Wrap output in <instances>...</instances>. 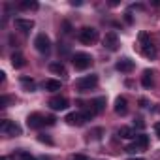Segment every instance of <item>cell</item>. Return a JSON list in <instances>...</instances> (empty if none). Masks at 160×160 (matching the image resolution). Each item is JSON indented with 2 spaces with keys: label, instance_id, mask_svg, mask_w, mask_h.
<instances>
[{
  "label": "cell",
  "instance_id": "1",
  "mask_svg": "<svg viewBox=\"0 0 160 160\" xmlns=\"http://www.w3.org/2000/svg\"><path fill=\"white\" fill-rule=\"evenodd\" d=\"M77 38H79V42H81V43L91 45V43H94V42L98 40V30L92 28V27H83L81 30H79Z\"/></svg>",
  "mask_w": 160,
  "mask_h": 160
},
{
  "label": "cell",
  "instance_id": "21",
  "mask_svg": "<svg viewBox=\"0 0 160 160\" xmlns=\"http://www.w3.org/2000/svg\"><path fill=\"white\" fill-rule=\"evenodd\" d=\"M21 85H23L25 91H28V92H34V91H36V83L32 81V79H28V77H21Z\"/></svg>",
  "mask_w": 160,
  "mask_h": 160
},
{
  "label": "cell",
  "instance_id": "23",
  "mask_svg": "<svg viewBox=\"0 0 160 160\" xmlns=\"http://www.w3.org/2000/svg\"><path fill=\"white\" fill-rule=\"evenodd\" d=\"M38 141L47 143V145H53V139H51V138H47V136H43V134H40V136H38Z\"/></svg>",
  "mask_w": 160,
  "mask_h": 160
},
{
  "label": "cell",
  "instance_id": "3",
  "mask_svg": "<svg viewBox=\"0 0 160 160\" xmlns=\"http://www.w3.org/2000/svg\"><path fill=\"white\" fill-rule=\"evenodd\" d=\"M75 85H77V89L81 91V92H87V91H91V89H94V87L98 85V75H96V73L85 75V77L79 79V81H77Z\"/></svg>",
  "mask_w": 160,
  "mask_h": 160
},
{
  "label": "cell",
  "instance_id": "13",
  "mask_svg": "<svg viewBox=\"0 0 160 160\" xmlns=\"http://www.w3.org/2000/svg\"><path fill=\"white\" fill-rule=\"evenodd\" d=\"M15 27L23 32H28L34 28V21L32 19H15Z\"/></svg>",
  "mask_w": 160,
  "mask_h": 160
},
{
  "label": "cell",
  "instance_id": "31",
  "mask_svg": "<svg viewBox=\"0 0 160 160\" xmlns=\"http://www.w3.org/2000/svg\"><path fill=\"white\" fill-rule=\"evenodd\" d=\"M139 104H141V108H145V106H147V100H145V98H141V100H139Z\"/></svg>",
  "mask_w": 160,
  "mask_h": 160
},
{
  "label": "cell",
  "instance_id": "11",
  "mask_svg": "<svg viewBox=\"0 0 160 160\" xmlns=\"http://www.w3.org/2000/svg\"><path fill=\"white\" fill-rule=\"evenodd\" d=\"M115 68H117L119 72H122V73H130V72L134 70V60H130V58H121V60L115 64Z\"/></svg>",
  "mask_w": 160,
  "mask_h": 160
},
{
  "label": "cell",
  "instance_id": "2",
  "mask_svg": "<svg viewBox=\"0 0 160 160\" xmlns=\"http://www.w3.org/2000/svg\"><path fill=\"white\" fill-rule=\"evenodd\" d=\"M72 62H73V68L75 70H87L92 64V57L89 53H75L73 58H72Z\"/></svg>",
  "mask_w": 160,
  "mask_h": 160
},
{
  "label": "cell",
  "instance_id": "15",
  "mask_svg": "<svg viewBox=\"0 0 160 160\" xmlns=\"http://www.w3.org/2000/svg\"><path fill=\"white\" fill-rule=\"evenodd\" d=\"M141 53H143V57H147V58H154L156 57V49H154V45L149 42V43H145V45H141Z\"/></svg>",
  "mask_w": 160,
  "mask_h": 160
},
{
  "label": "cell",
  "instance_id": "26",
  "mask_svg": "<svg viewBox=\"0 0 160 160\" xmlns=\"http://www.w3.org/2000/svg\"><path fill=\"white\" fill-rule=\"evenodd\" d=\"M21 160H36L32 154H28V152H21Z\"/></svg>",
  "mask_w": 160,
  "mask_h": 160
},
{
  "label": "cell",
  "instance_id": "19",
  "mask_svg": "<svg viewBox=\"0 0 160 160\" xmlns=\"http://www.w3.org/2000/svg\"><path fill=\"white\" fill-rule=\"evenodd\" d=\"M119 136H121L122 139H130V138H136V132H134V128H130V126H121V128H119Z\"/></svg>",
  "mask_w": 160,
  "mask_h": 160
},
{
  "label": "cell",
  "instance_id": "24",
  "mask_svg": "<svg viewBox=\"0 0 160 160\" xmlns=\"http://www.w3.org/2000/svg\"><path fill=\"white\" fill-rule=\"evenodd\" d=\"M10 102H13V98H12V96H2V98H0V106H2V108H6Z\"/></svg>",
  "mask_w": 160,
  "mask_h": 160
},
{
  "label": "cell",
  "instance_id": "17",
  "mask_svg": "<svg viewBox=\"0 0 160 160\" xmlns=\"http://www.w3.org/2000/svg\"><path fill=\"white\" fill-rule=\"evenodd\" d=\"M141 85L145 89H151L152 87V72L151 70H145L143 72V75H141Z\"/></svg>",
  "mask_w": 160,
  "mask_h": 160
},
{
  "label": "cell",
  "instance_id": "18",
  "mask_svg": "<svg viewBox=\"0 0 160 160\" xmlns=\"http://www.w3.org/2000/svg\"><path fill=\"white\" fill-rule=\"evenodd\" d=\"M27 62H25V57L21 55V53H13L12 55V66L13 68H23Z\"/></svg>",
  "mask_w": 160,
  "mask_h": 160
},
{
  "label": "cell",
  "instance_id": "32",
  "mask_svg": "<svg viewBox=\"0 0 160 160\" xmlns=\"http://www.w3.org/2000/svg\"><path fill=\"white\" fill-rule=\"evenodd\" d=\"M0 160H10V158H8V156H2V158H0Z\"/></svg>",
  "mask_w": 160,
  "mask_h": 160
},
{
  "label": "cell",
  "instance_id": "22",
  "mask_svg": "<svg viewBox=\"0 0 160 160\" xmlns=\"http://www.w3.org/2000/svg\"><path fill=\"white\" fill-rule=\"evenodd\" d=\"M21 10H38V2L36 0H25V2L19 4Z\"/></svg>",
  "mask_w": 160,
  "mask_h": 160
},
{
  "label": "cell",
  "instance_id": "28",
  "mask_svg": "<svg viewBox=\"0 0 160 160\" xmlns=\"http://www.w3.org/2000/svg\"><path fill=\"white\" fill-rule=\"evenodd\" d=\"M72 160H89L85 154H75V156H72Z\"/></svg>",
  "mask_w": 160,
  "mask_h": 160
},
{
  "label": "cell",
  "instance_id": "6",
  "mask_svg": "<svg viewBox=\"0 0 160 160\" xmlns=\"http://www.w3.org/2000/svg\"><path fill=\"white\" fill-rule=\"evenodd\" d=\"M147 145H149V138L147 136H136V139H134V143L132 145H128V152H136V151H145L147 149Z\"/></svg>",
  "mask_w": 160,
  "mask_h": 160
},
{
  "label": "cell",
  "instance_id": "29",
  "mask_svg": "<svg viewBox=\"0 0 160 160\" xmlns=\"http://www.w3.org/2000/svg\"><path fill=\"white\" fill-rule=\"evenodd\" d=\"M136 126H138V128H143V126H145V122H143L141 119H136Z\"/></svg>",
  "mask_w": 160,
  "mask_h": 160
},
{
  "label": "cell",
  "instance_id": "16",
  "mask_svg": "<svg viewBox=\"0 0 160 160\" xmlns=\"http://www.w3.org/2000/svg\"><path fill=\"white\" fill-rule=\"evenodd\" d=\"M43 87H45V91H49V92H57V91H60V81H57V79H47V81L43 83Z\"/></svg>",
  "mask_w": 160,
  "mask_h": 160
},
{
  "label": "cell",
  "instance_id": "27",
  "mask_svg": "<svg viewBox=\"0 0 160 160\" xmlns=\"http://www.w3.org/2000/svg\"><path fill=\"white\" fill-rule=\"evenodd\" d=\"M55 121H57V119H55L53 115H49V117H45V124H49V126H51V124H55Z\"/></svg>",
  "mask_w": 160,
  "mask_h": 160
},
{
  "label": "cell",
  "instance_id": "4",
  "mask_svg": "<svg viewBox=\"0 0 160 160\" xmlns=\"http://www.w3.org/2000/svg\"><path fill=\"white\" fill-rule=\"evenodd\" d=\"M0 130H2V134H6V136H21V126L17 122H13V121H8V119L2 121Z\"/></svg>",
  "mask_w": 160,
  "mask_h": 160
},
{
  "label": "cell",
  "instance_id": "8",
  "mask_svg": "<svg viewBox=\"0 0 160 160\" xmlns=\"http://www.w3.org/2000/svg\"><path fill=\"white\" fill-rule=\"evenodd\" d=\"M104 47L109 49V51H117L119 49V38H117L115 32H108L104 36Z\"/></svg>",
  "mask_w": 160,
  "mask_h": 160
},
{
  "label": "cell",
  "instance_id": "34",
  "mask_svg": "<svg viewBox=\"0 0 160 160\" xmlns=\"http://www.w3.org/2000/svg\"><path fill=\"white\" fill-rule=\"evenodd\" d=\"M40 160H49V158H40Z\"/></svg>",
  "mask_w": 160,
  "mask_h": 160
},
{
  "label": "cell",
  "instance_id": "12",
  "mask_svg": "<svg viewBox=\"0 0 160 160\" xmlns=\"http://www.w3.org/2000/svg\"><path fill=\"white\" fill-rule=\"evenodd\" d=\"M126 111H128V102H126L124 96H119L115 100V113L117 115H126Z\"/></svg>",
  "mask_w": 160,
  "mask_h": 160
},
{
  "label": "cell",
  "instance_id": "10",
  "mask_svg": "<svg viewBox=\"0 0 160 160\" xmlns=\"http://www.w3.org/2000/svg\"><path fill=\"white\" fill-rule=\"evenodd\" d=\"M27 124H28V128H42L45 124V117L40 113H32V115H28Z\"/></svg>",
  "mask_w": 160,
  "mask_h": 160
},
{
  "label": "cell",
  "instance_id": "33",
  "mask_svg": "<svg viewBox=\"0 0 160 160\" xmlns=\"http://www.w3.org/2000/svg\"><path fill=\"white\" fill-rule=\"evenodd\" d=\"M130 160H143V158H130Z\"/></svg>",
  "mask_w": 160,
  "mask_h": 160
},
{
  "label": "cell",
  "instance_id": "25",
  "mask_svg": "<svg viewBox=\"0 0 160 160\" xmlns=\"http://www.w3.org/2000/svg\"><path fill=\"white\" fill-rule=\"evenodd\" d=\"M139 42H141V45H145V43H149V36H147L145 32H139Z\"/></svg>",
  "mask_w": 160,
  "mask_h": 160
},
{
  "label": "cell",
  "instance_id": "9",
  "mask_svg": "<svg viewBox=\"0 0 160 160\" xmlns=\"http://www.w3.org/2000/svg\"><path fill=\"white\" fill-rule=\"evenodd\" d=\"M49 108H51L53 111H62V109L68 108V100H66L64 96H55V98L49 100Z\"/></svg>",
  "mask_w": 160,
  "mask_h": 160
},
{
  "label": "cell",
  "instance_id": "30",
  "mask_svg": "<svg viewBox=\"0 0 160 160\" xmlns=\"http://www.w3.org/2000/svg\"><path fill=\"white\" fill-rule=\"evenodd\" d=\"M154 130H156V136L160 138V122H156V124H154Z\"/></svg>",
  "mask_w": 160,
  "mask_h": 160
},
{
  "label": "cell",
  "instance_id": "7",
  "mask_svg": "<svg viewBox=\"0 0 160 160\" xmlns=\"http://www.w3.org/2000/svg\"><path fill=\"white\" fill-rule=\"evenodd\" d=\"M64 121H66L70 126H81V124H85V117H83V113H81V111H73V113H68Z\"/></svg>",
  "mask_w": 160,
  "mask_h": 160
},
{
  "label": "cell",
  "instance_id": "5",
  "mask_svg": "<svg viewBox=\"0 0 160 160\" xmlns=\"http://www.w3.org/2000/svg\"><path fill=\"white\" fill-rule=\"evenodd\" d=\"M34 45H36V49L40 51V53H49V49H51V40L45 36V34H38L36 36V40H34Z\"/></svg>",
  "mask_w": 160,
  "mask_h": 160
},
{
  "label": "cell",
  "instance_id": "20",
  "mask_svg": "<svg viewBox=\"0 0 160 160\" xmlns=\"http://www.w3.org/2000/svg\"><path fill=\"white\" fill-rule=\"evenodd\" d=\"M49 70H51L53 73H62V75H66V66H64L62 62H51V64H49Z\"/></svg>",
  "mask_w": 160,
  "mask_h": 160
},
{
  "label": "cell",
  "instance_id": "14",
  "mask_svg": "<svg viewBox=\"0 0 160 160\" xmlns=\"http://www.w3.org/2000/svg\"><path fill=\"white\" fill-rule=\"evenodd\" d=\"M104 108H106V98H104V96L94 98V100L91 102V109H92L94 113H102V111H104Z\"/></svg>",
  "mask_w": 160,
  "mask_h": 160
}]
</instances>
